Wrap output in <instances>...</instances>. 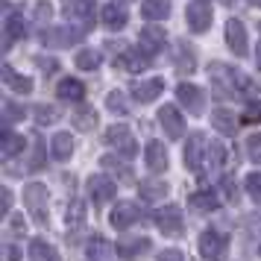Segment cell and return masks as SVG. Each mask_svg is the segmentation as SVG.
<instances>
[{"instance_id": "obj_1", "label": "cell", "mask_w": 261, "mask_h": 261, "mask_svg": "<svg viewBox=\"0 0 261 261\" xmlns=\"http://www.w3.org/2000/svg\"><path fill=\"white\" fill-rule=\"evenodd\" d=\"M208 80H212L214 91L220 97H241V94H252L255 91V85H252L249 76H244L241 71L229 68L223 62H214L208 68Z\"/></svg>"}, {"instance_id": "obj_2", "label": "cell", "mask_w": 261, "mask_h": 261, "mask_svg": "<svg viewBox=\"0 0 261 261\" xmlns=\"http://www.w3.org/2000/svg\"><path fill=\"white\" fill-rule=\"evenodd\" d=\"M24 202L30 214H33V220L36 223H47V188L44 185H27L24 188Z\"/></svg>"}, {"instance_id": "obj_3", "label": "cell", "mask_w": 261, "mask_h": 261, "mask_svg": "<svg viewBox=\"0 0 261 261\" xmlns=\"http://www.w3.org/2000/svg\"><path fill=\"white\" fill-rule=\"evenodd\" d=\"M200 255L205 261H223L226 255V235L220 229H205L200 235Z\"/></svg>"}, {"instance_id": "obj_4", "label": "cell", "mask_w": 261, "mask_h": 261, "mask_svg": "<svg viewBox=\"0 0 261 261\" xmlns=\"http://www.w3.org/2000/svg\"><path fill=\"white\" fill-rule=\"evenodd\" d=\"M185 21H188L191 33H205L212 27V3L208 0H191L185 9Z\"/></svg>"}, {"instance_id": "obj_5", "label": "cell", "mask_w": 261, "mask_h": 261, "mask_svg": "<svg viewBox=\"0 0 261 261\" xmlns=\"http://www.w3.org/2000/svg\"><path fill=\"white\" fill-rule=\"evenodd\" d=\"M103 141H106L109 147H115V150L123 153V155H135V150H138V147H135V138H132V132H129V126H123V123L109 126Z\"/></svg>"}, {"instance_id": "obj_6", "label": "cell", "mask_w": 261, "mask_h": 261, "mask_svg": "<svg viewBox=\"0 0 261 261\" xmlns=\"http://www.w3.org/2000/svg\"><path fill=\"white\" fill-rule=\"evenodd\" d=\"M83 36H85L83 27L65 24V27H56V30H47L41 38H44V44H50V47H71L73 41H80Z\"/></svg>"}, {"instance_id": "obj_7", "label": "cell", "mask_w": 261, "mask_h": 261, "mask_svg": "<svg viewBox=\"0 0 261 261\" xmlns=\"http://www.w3.org/2000/svg\"><path fill=\"white\" fill-rule=\"evenodd\" d=\"M226 44H229V50L235 53L238 59H244L249 53L247 47V30H244V24L238 21V18H232L229 24H226Z\"/></svg>"}, {"instance_id": "obj_8", "label": "cell", "mask_w": 261, "mask_h": 261, "mask_svg": "<svg viewBox=\"0 0 261 261\" xmlns=\"http://www.w3.org/2000/svg\"><path fill=\"white\" fill-rule=\"evenodd\" d=\"M159 123H162V129H165L167 138H182V132H185V120H182L176 106L162 109V112H159Z\"/></svg>"}, {"instance_id": "obj_9", "label": "cell", "mask_w": 261, "mask_h": 261, "mask_svg": "<svg viewBox=\"0 0 261 261\" xmlns=\"http://www.w3.org/2000/svg\"><path fill=\"white\" fill-rule=\"evenodd\" d=\"M138 217H141V208H138L135 202H118V205L112 208V214H109V220H112L115 229H129Z\"/></svg>"}, {"instance_id": "obj_10", "label": "cell", "mask_w": 261, "mask_h": 261, "mask_svg": "<svg viewBox=\"0 0 261 261\" xmlns=\"http://www.w3.org/2000/svg\"><path fill=\"white\" fill-rule=\"evenodd\" d=\"M165 91V80H144V83H135L132 85V100H138V103H153L155 97Z\"/></svg>"}, {"instance_id": "obj_11", "label": "cell", "mask_w": 261, "mask_h": 261, "mask_svg": "<svg viewBox=\"0 0 261 261\" xmlns=\"http://www.w3.org/2000/svg\"><path fill=\"white\" fill-rule=\"evenodd\" d=\"M155 223H159V229L165 235H179L182 232V212H179V205H165L159 212V217H155Z\"/></svg>"}, {"instance_id": "obj_12", "label": "cell", "mask_w": 261, "mask_h": 261, "mask_svg": "<svg viewBox=\"0 0 261 261\" xmlns=\"http://www.w3.org/2000/svg\"><path fill=\"white\" fill-rule=\"evenodd\" d=\"M176 97H179V103L188 109V115H200L202 112V103H205V100H202V91L197 88V85L182 83L176 88Z\"/></svg>"}, {"instance_id": "obj_13", "label": "cell", "mask_w": 261, "mask_h": 261, "mask_svg": "<svg viewBox=\"0 0 261 261\" xmlns=\"http://www.w3.org/2000/svg\"><path fill=\"white\" fill-rule=\"evenodd\" d=\"M115 191H118L115 179H109V176H91L88 179V194H91L94 202H109L115 197Z\"/></svg>"}, {"instance_id": "obj_14", "label": "cell", "mask_w": 261, "mask_h": 261, "mask_svg": "<svg viewBox=\"0 0 261 261\" xmlns=\"http://www.w3.org/2000/svg\"><path fill=\"white\" fill-rule=\"evenodd\" d=\"M147 59H150V56H147L141 47H129L115 59V68H123V71L135 73V71H144V68H147Z\"/></svg>"}, {"instance_id": "obj_15", "label": "cell", "mask_w": 261, "mask_h": 261, "mask_svg": "<svg viewBox=\"0 0 261 261\" xmlns=\"http://www.w3.org/2000/svg\"><path fill=\"white\" fill-rule=\"evenodd\" d=\"M144 159H147V167L153 170V173H162L167 170V150L162 141H150L144 147Z\"/></svg>"}, {"instance_id": "obj_16", "label": "cell", "mask_w": 261, "mask_h": 261, "mask_svg": "<svg viewBox=\"0 0 261 261\" xmlns=\"http://www.w3.org/2000/svg\"><path fill=\"white\" fill-rule=\"evenodd\" d=\"M138 41H141L144 53L153 56V53H159V50L165 47V30H159V27H144L141 36H138Z\"/></svg>"}, {"instance_id": "obj_17", "label": "cell", "mask_w": 261, "mask_h": 261, "mask_svg": "<svg viewBox=\"0 0 261 261\" xmlns=\"http://www.w3.org/2000/svg\"><path fill=\"white\" fill-rule=\"evenodd\" d=\"M202 147H205V141H202V135H200V132L188 135V144H185V167H191V170H200V162H202Z\"/></svg>"}, {"instance_id": "obj_18", "label": "cell", "mask_w": 261, "mask_h": 261, "mask_svg": "<svg viewBox=\"0 0 261 261\" xmlns=\"http://www.w3.org/2000/svg\"><path fill=\"white\" fill-rule=\"evenodd\" d=\"M88 261H115V247L106 238L94 235L88 241Z\"/></svg>"}, {"instance_id": "obj_19", "label": "cell", "mask_w": 261, "mask_h": 261, "mask_svg": "<svg viewBox=\"0 0 261 261\" xmlns=\"http://www.w3.org/2000/svg\"><path fill=\"white\" fill-rule=\"evenodd\" d=\"M30 261H59V252L47 241L36 238V241H30Z\"/></svg>"}, {"instance_id": "obj_20", "label": "cell", "mask_w": 261, "mask_h": 261, "mask_svg": "<svg viewBox=\"0 0 261 261\" xmlns=\"http://www.w3.org/2000/svg\"><path fill=\"white\" fill-rule=\"evenodd\" d=\"M65 12L80 21H91L94 18V0H65Z\"/></svg>"}, {"instance_id": "obj_21", "label": "cell", "mask_w": 261, "mask_h": 261, "mask_svg": "<svg viewBox=\"0 0 261 261\" xmlns=\"http://www.w3.org/2000/svg\"><path fill=\"white\" fill-rule=\"evenodd\" d=\"M56 94H59V100H83V94H85V85L80 83V80H62L59 85H56Z\"/></svg>"}, {"instance_id": "obj_22", "label": "cell", "mask_w": 261, "mask_h": 261, "mask_svg": "<svg viewBox=\"0 0 261 261\" xmlns=\"http://www.w3.org/2000/svg\"><path fill=\"white\" fill-rule=\"evenodd\" d=\"M50 150H53V155H56L59 162H65V159H71V153H73V138L68 132H59V135L50 138Z\"/></svg>"}, {"instance_id": "obj_23", "label": "cell", "mask_w": 261, "mask_h": 261, "mask_svg": "<svg viewBox=\"0 0 261 261\" xmlns=\"http://www.w3.org/2000/svg\"><path fill=\"white\" fill-rule=\"evenodd\" d=\"M103 24H106L109 30H123V27H126V12H123V6H118V3L103 6Z\"/></svg>"}, {"instance_id": "obj_24", "label": "cell", "mask_w": 261, "mask_h": 261, "mask_svg": "<svg viewBox=\"0 0 261 261\" xmlns=\"http://www.w3.org/2000/svg\"><path fill=\"white\" fill-rule=\"evenodd\" d=\"M170 12V0H144L141 3V15L147 21H162Z\"/></svg>"}, {"instance_id": "obj_25", "label": "cell", "mask_w": 261, "mask_h": 261, "mask_svg": "<svg viewBox=\"0 0 261 261\" xmlns=\"http://www.w3.org/2000/svg\"><path fill=\"white\" fill-rule=\"evenodd\" d=\"M3 80H6V85H9V88H15L18 94H30V91H33V80H30V76H18L9 65L3 68Z\"/></svg>"}, {"instance_id": "obj_26", "label": "cell", "mask_w": 261, "mask_h": 261, "mask_svg": "<svg viewBox=\"0 0 261 261\" xmlns=\"http://www.w3.org/2000/svg\"><path fill=\"white\" fill-rule=\"evenodd\" d=\"M212 126H214V129H220V132H226V135H232V132H235V126H238V120H235V115H232V112L217 109V112H212Z\"/></svg>"}, {"instance_id": "obj_27", "label": "cell", "mask_w": 261, "mask_h": 261, "mask_svg": "<svg viewBox=\"0 0 261 261\" xmlns=\"http://www.w3.org/2000/svg\"><path fill=\"white\" fill-rule=\"evenodd\" d=\"M100 165H103V170H109L115 179H132V170L120 162L118 155H103V159H100Z\"/></svg>"}, {"instance_id": "obj_28", "label": "cell", "mask_w": 261, "mask_h": 261, "mask_svg": "<svg viewBox=\"0 0 261 261\" xmlns=\"http://www.w3.org/2000/svg\"><path fill=\"white\" fill-rule=\"evenodd\" d=\"M24 135H15V132H6L3 138H0V153L6 155V159H12V155H18L21 150H24Z\"/></svg>"}, {"instance_id": "obj_29", "label": "cell", "mask_w": 261, "mask_h": 261, "mask_svg": "<svg viewBox=\"0 0 261 261\" xmlns=\"http://www.w3.org/2000/svg\"><path fill=\"white\" fill-rule=\"evenodd\" d=\"M188 205L197 208V212H212V208H217V197L212 191H197V194H191Z\"/></svg>"}, {"instance_id": "obj_30", "label": "cell", "mask_w": 261, "mask_h": 261, "mask_svg": "<svg viewBox=\"0 0 261 261\" xmlns=\"http://www.w3.org/2000/svg\"><path fill=\"white\" fill-rule=\"evenodd\" d=\"M144 249H150V241L147 238H132V241H123L118 247L120 258H135V255H141Z\"/></svg>"}, {"instance_id": "obj_31", "label": "cell", "mask_w": 261, "mask_h": 261, "mask_svg": "<svg viewBox=\"0 0 261 261\" xmlns=\"http://www.w3.org/2000/svg\"><path fill=\"white\" fill-rule=\"evenodd\" d=\"M83 226H85V205H83L80 200H73V202H71V208H68V229H71L73 235H76Z\"/></svg>"}, {"instance_id": "obj_32", "label": "cell", "mask_w": 261, "mask_h": 261, "mask_svg": "<svg viewBox=\"0 0 261 261\" xmlns=\"http://www.w3.org/2000/svg\"><path fill=\"white\" fill-rule=\"evenodd\" d=\"M24 33H27V21H24V15H9V18H6V41L24 38Z\"/></svg>"}, {"instance_id": "obj_33", "label": "cell", "mask_w": 261, "mask_h": 261, "mask_svg": "<svg viewBox=\"0 0 261 261\" xmlns=\"http://www.w3.org/2000/svg\"><path fill=\"white\" fill-rule=\"evenodd\" d=\"M138 194H141L144 200H162L167 194V185L165 182H141L138 185Z\"/></svg>"}, {"instance_id": "obj_34", "label": "cell", "mask_w": 261, "mask_h": 261, "mask_svg": "<svg viewBox=\"0 0 261 261\" xmlns=\"http://www.w3.org/2000/svg\"><path fill=\"white\" fill-rule=\"evenodd\" d=\"M71 120H73V126H76V129H94V126H97L94 109H80L76 115H71Z\"/></svg>"}, {"instance_id": "obj_35", "label": "cell", "mask_w": 261, "mask_h": 261, "mask_svg": "<svg viewBox=\"0 0 261 261\" xmlns=\"http://www.w3.org/2000/svg\"><path fill=\"white\" fill-rule=\"evenodd\" d=\"M97 65H100V53L97 50H80L76 53V68L80 71H97Z\"/></svg>"}, {"instance_id": "obj_36", "label": "cell", "mask_w": 261, "mask_h": 261, "mask_svg": "<svg viewBox=\"0 0 261 261\" xmlns=\"http://www.w3.org/2000/svg\"><path fill=\"white\" fill-rule=\"evenodd\" d=\"M176 68L179 71H194V53L185 44H176Z\"/></svg>"}, {"instance_id": "obj_37", "label": "cell", "mask_w": 261, "mask_h": 261, "mask_svg": "<svg viewBox=\"0 0 261 261\" xmlns=\"http://www.w3.org/2000/svg\"><path fill=\"white\" fill-rule=\"evenodd\" d=\"M106 106L112 109V112H118V115H129V103H126V97L120 94V91H112V94L106 97Z\"/></svg>"}, {"instance_id": "obj_38", "label": "cell", "mask_w": 261, "mask_h": 261, "mask_svg": "<svg viewBox=\"0 0 261 261\" xmlns=\"http://www.w3.org/2000/svg\"><path fill=\"white\" fill-rule=\"evenodd\" d=\"M36 120L41 126H50V123H56L59 120V112L53 106H36Z\"/></svg>"}, {"instance_id": "obj_39", "label": "cell", "mask_w": 261, "mask_h": 261, "mask_svg": "<svg viewBox=\"0 0 261 261\" xmlns=\"http://www.w3.org/2000/svg\"><path fill=\"white\" fill-rule=\"evenodd\" d=\"M247 194H249L255 202H261V173H258V170L247 176Z\"/></svg>"}, {"instance_id": "obj_40", "label": "cell", "mask_w": 261, "mask_h": 261, "mask_svg": "<svg viewBox=\"0 0 261 261\" xmlns=\"http://www.w3.org/2000/svg\"><path fill=\"white\" fill-rule=\"evenodd\" d=\"M247 153L252 162H258L261 165V135H249L247 138Z\"/></svg>"}, {"instance_id": "obj_41", "label": "cell", "mask_w": 261, "mask_h": 261, "mask_svg": "<svg viewBox=\"0 0 261 261\" xmlns=\"http://www.w3.org/2000/svg\"><path fill=\"white\" fill-rule=\"evenodd\" d=\"M208 162H212L214 167L223 165V144H217V141L208 144Z\"/></svg>"}, {"instance_id": "obj_42", "label": "cell", "mask_w": 261, "mask_h": 261, "mask_svg": "<svg viewBox=\"0 0 261 261\" xmlns=\"http://www.w3.org/2000/svg\"><path fill=\"white\" fill-rule=\"evenodd\" d=\"M244 120H261V100H255V103H249L247 106V112H244Z\"/></svg>"}, {"instance_id": "obj_43", "label": "cell", "mask_w": 261, "mask_h": 261, "mask_svg": "<svg viewBox=\"0 0 261 261\" xmlns=\"http://www.w3.org/2000/svg\"><path fill=\"white\" fill-rule=\"evenodd\" d=\"M3 112H6V123H12V120L21 118V109L15 106V103H3Z\"/></svg>"}, {"instance_id": "obj_44", "label": "cell", "mask_w": 261, "mask_h": 261, "mask_svg": "<svg viewBox=\"0 0 261 261\" xmlns=\"http://www.w3.org/2000/svg\"><path fill=\"white\" fill-rule=\"evenodd\" d=\"M44 165V144H36V155H33V170Z\"/></svg>"}, {"instance_id": "obj_45", "label": "cell", "mask_w": 261, "mask_h": 261, "mask_svg": "<svg viewBox=\"0 0 261 261\" xmlns=\"http://www.w3.org/2000/svg\"><path fill=\"white\" fill-rule=\"evenodd\" d=\"M159 261H185V258H182V252H179V249H165V252L159 255Z\"/></svg>"}, {"instance_id": "obj_46", "label": "cell", "mask_w": 261, "mask_h": 261, "mask_svg": "<svg viewBox=\"0 0 261 261\" xmlns=\"http://www.w3.org/2000/svg\"><path fill=\"white\" fill-rule=\"evenodd\" d=\"M223 191L229 200H238V188H235V179H223Z\"/></svg>"}, {"instance_id": "obj_47", "label": "cell", "mask_w": 261, "mask_h": 261, "mask_svg": "<svg viewBox=\"0 0 261 261\" xmlns=\"http://www.w3.org/2000/svg\"><path fill=\"white\" fill-rule=\"evenodd\" d=\"M38 65H41V71H44V73H53L56 68H59L53 59H38Z\"/></svg>"}, {"instance_id": "obj_48", "label": "cell", "mask_w": 261, "mask_h": 261, "mask_svg": "<svg viewBox=\"0 0 261 261\" xmlns=\"http://www.w3.org/2000/svg\"><path fill=\"white\" fill-rule=\"evenodd\" d=\"M9 202H12V194H9V191H3V212H9Z\"/></svg>"}, {"instance_id": "obj_49", "label": "cell", "mask_w": 261, "mask_h": 261, "mask_svg": "<svg viewBox=\"0 0 261 261\" xmlns=\"http://www.w3.org/2000/svg\"><path fill=\"white\" fill-rule=\"evenodd\" d=\"M258 68H261V47H258Z\"/></svg>"}, {"instance_id": "obj_50", "label": "cell", "mask_w": 261, "mask_h": 261, "mask_svg": "<svg viewBox=\"0 0 261 261\" xmlns=\"http://www.w3.org/2000/svg\"><path fill=\"white\" fill-rule=\"evenodd\" d=\"M252 3H255V6H261V0H252Z\"/></svg>"}]
</instances>
